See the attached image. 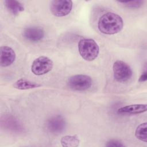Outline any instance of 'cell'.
I'll list each match as a JSON object with an SVG mask.
<instances>
[{
    "instance_id": "ba28073f",
    "label": "cell",
    "mask_w": 147,
    "mask_h": 147,
    "mask_svg": "<svg viewBox=\"0 0 147 147\" xmlns=\"http://www.w3.org/2000/svg\"><path fill=\"white\" fill-rule=\"evenodd\" d=\"M23 36L29 41L38 42L44 37L45 32L41 27L30 26L25 29Z\"/></svg>"
},
{
    "instance_id": "4fadbf2b",
    "label": "cell",
    "mask_w": 147,
    "mask_h": 147,
    "mask_svg": "<svg viewBox=\"0 0 147 147\" xmlns=\"http://www.w3.org/2000/svg\"><path fill=\"white\" fill-rule=\"evenodd\" d=\"M60 142L64 147H76L79 145L80 140L75 136H65L61 138Z\"/></svg>"
},
{
    "instance_id": "7c38bea8",
    "label": "cell",
    "mask_w": 147,
    "mask_h": 147,
    "mask_svg": "<svg viewBox=\"0 0 147 147\" xmlns=\"http://www.w3.org/2000/svg\"><path fill=\"white\" fill-rule=\"evenodd\" d=\"M4 3L7 10L14 16L19 14L24 10V5L19 1L15 0H6Z\"/></svg>"
},
{
    "instance_id": "e0dca14e",
    "label": "cell",
    "mask_w": 147,
    "mask_h": 147,
    "mask_svg": "<svg viewBox=\"0 0 147 147\" xmlns=\"http://www.w3.org/2000/svg\"><path fill=\"white\" fill-rule=\"evenodd\" d=\"M146 80H147V71H145L142 73V74L140 76L138 81L140 82H145Z\"/></svg>"
},
{
    "instance_id": "52a82bcc",
    "label": "cell",
    "mask_w": 147,
    "mask_h": 147,
    "mask_svg": "<svg viewBox=\"0 0 147 147\" xmlns=\"http://www.w3.org/2000/svg\"><path fill=\"white\" fill-rule=\"evenodd\" d=\"M46 127L49 132L55 134H59L64 131L66 122L61 115H55L47 121Z\"/></svg>"
},
{
    "instance_id": "5b68a950",
    "label": "cell",
    "mask_w": 147,
    "mask_h": 147,
    "mask_svg": "<svg viewBox=\"0 0 147 147\" xmlns=\"http://www.w3.org/2000/svg\"><path fill=\"white\" fill-rule=\"evenodd\" d=\"M53 67L52 60L44 56L36 59L31 66L32 72L35 75H42L51 71Z\"/></svg>"
},
{
    "instance_id": "2e32d148",
    "label": "cell",
    "mask_w": 147,
    "mask_h": 147,
    "mask_svg": "<svg viewBox=\"0 0 147 147\" xmlns=\"http://www.w3.org/2000/svg\"><path fill=\"white\" fill-rule=\"evenodd\" d=\"M106 146L108 147H123L125 145L120 141L117 140H110L105 144Z\"/></svg>"
},
{
    "instance_id": "9c48e42d",
    "label": "cell",
    "mask_w": 147,
    "mask_h": 147,
    "mask_svg": "<svg viewBox=\"0 0 147 147\" xmlns=\"http://www.w3.org/2000/svg\"><path fill=\"white\" fill-rule=\"evenodd\" d=\"M16 59V53L10 47L2 46L0 48V64L6 67L10 65Z\"/></svg>"
},
{
    "instance_id": "5bb4252c",
    "label": "cell",
    "mask_w": 147,
    "mask_h": 147,
    "mask_svg": "<svg viewBox=\"0 0 147 147\" xmlns=\"http://www.w3.org/2000/svg\"><path fill=\"white\" fill-rule=\"evenodd\" d=\"M136 137L140 140L146 142L147 141V123L144 122L137 126L135 131Z\"/></svg>"
},
{
    "instance_id": "277c9868",
    "label": "cell",
    "mask_w": 147,
    "mask_h": 147,
    "mask_svg": "<svg viewBox=\"0 0 147 147\" xmlns=\"http://www.w3.org/2000/svg\"><path fill=\"white\" fill-rule=\"evenodd\" d=\"M67 83L68 87L73 90L85 91L91 87L92 80L88 75L78 74L71 76Z\"/></svg>"
},
{
    "instance_id": "3957f363",
    "label": "cell",
    "mask_w": 147,
    "mask_h": 147,
    "mask_svg": "<svg viewBox=\"0 0 147 147\" xmlns=\"http://www.w3.org/2000/svg\"><path fill=\"white\" fill-rule=\"evenodd\" d=\"M113 70L114 79L119 82L127 81L130 79L133 74L130 67L122 60H117L114 62Z\"/></svg>"
},
{
    "instance_id": "8992f818",
    "label": "cell",
    "mask_w": 147,
    "mask_h": 147,
    "mask_svg": "<svg viewBox=\"0 0 147 147\" xmlns=\"http://www.w3.org/2000/svg\"><path fill=\"white\" fill-rule=\"evenodd\" d=\"M72 6L71 0H54L51 3L50 10L55 16L64 17L70 13Z\"/></svg>"
},
{
    "instance_id": "30bf717a",
    "label": "cell",
    "mask_w": 147,
    "mask_h": 147,
    "mask_svg": "<svg viewBox=\"0 0 147 147\" xmlns=\"http://www.w3.org/2000/svg\"><path fill=\"white\" fill-rule=\"evenodd\" d=\"M147 110L146 104H134L122 107L118 109L119 114H137L145 112Z\"/></svg>"
},
{
    "instance_id": "8fae6325",
    "label": "cell",
    "mask_w": 147,
    "mask_h": 147,
    "mask_svg": "<svg viewBox=\"0 0 147 147\" xmlns=\"http://www.w3.org/2000/svg\"><path fill=\"white\" fill-rule=\"evenodd\" d=\"M40 86H41L40 84L25 79H20L13 84V87L15 88L21 90L38 88Z\"/></svg>"
},
{
    "instance_id": "7a4b0ae2",
    "label": "cell",
    "mask_w": 147,
    "mask_h": 147,
    "mask_svg": "<svg viewBox=\"0 0 147 147\" xmlns=\"http://www.w3.org/2000/svg\"><path fill=\"white\" fill-rule=\"evenodd\" d=\"M78 49L81 57L88 61L95 59L99 53L98 44L92 38L81 39L78 44Z\"/></svg>"
},
{
    "instance_id": "6da1fadb",
    "label": "cell",
    "mask_w": 147,
    "mask_h": 147,
    "mask_svg": "<svg viewBox=\"0 0 147 147\" xmlns=\"http://www.w3.org/2000/svg\"><path fill=\"white\" fill-rule=\"evenodd\" d=\"M123 26L122 17L118 14L108 12L102 16L98 22L99 30L105 34H114L121 32Z\"/></svg>"
},
{
    "instance_id": "9a60e30c",
    "label": "cell",
    "mask_w": 147,
    "mask_h": 147,
    "mask_svg": "<svg viewBox=\"0 0 147 147\" xmlns=\"http://www.w3.org/2000/svg\"><path fill=\"white\" fill-rule=\"evenodd\" d=\"M119 3H122L124 6L131 8V9H136L141 7L143 3V1H119Z\"/></svg>"
}]
</instances>
